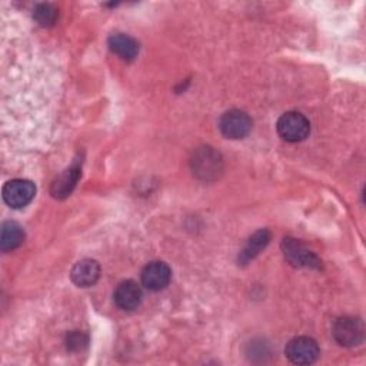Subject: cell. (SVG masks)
I'll use <instances>...</instances> for the list:
<instances>
[{
	"instance_id": "1",
	"label": "cell",
	"mask_w": 366,
	"mask_h": 366,
	"mask_svg": "<svg viewBox=\"0 0 366 366\" xmlns=\"http://www.w3.org/2000/svg\"><path fill=\"white\" fill-rule=\"evenodd\" d=\"M190 164L193 173L203 180L216 179L223 170V159L220 153L209 146L197 149L190 160Z\"/></svg>"
},
{
	"instance_id": "2",
	"label": "cell",
	"mask_w": 366,
	"mask_h": 366,
	"mask_svg": "<svg viewBox=\"0 0 366 366\" xmlns=\"http://www.w3.org/2000/svg\"><path fill=\"white\" fill-rule=\"evenodd\" d=\"M276 129L283 140L296 143L307 137L310 133V123L302 113L287 112L279 117Z\"/></svg>"
},
{
	"instance_id": "3",
	"label": "cell",
	"mask_w": 366,
	"mask_h": 366,
	"mask_svg": "<svg viewBox=\"0 0 366 366\" xmlns=\"http://www.w3.org/2000/svg\"><path fill=\"white\" fill-rule=\"evenodd\" d=\"M333 336L342 346H357L365 339L363 322L353 316H342L333 325Z\"/></svg>"
},
{
	"instance_id": "4",
	"label": "cell",
	"mask_w": 366,
	"mask_h": 366,
	"mask_svg": "<svg viewBox=\"0 0 366 366\" xmlns=\"http://www.w3.org/2000/svg\"><path fill=\"white\" fill-rule=\"evenodd\" d=\"M250 116L239 109L227 110L219 120V129L227 139H243L252 130Z\"/></svg>"
},
{
	"instance_id": "5",
	"label": "cell",
	"mask_w": 366,
	"mask_h": 366,
	"mask_svg": "<svg viewBox=\"0 0 366 366\" xmlns=\"http://www.w3.org/2000/svg\"><path fill=\"white\" fill-rule=\"evenodd\" d=\"M286 357L295 365H310L319 357V346L309 336H297L289 340L285 349Z\"/></svg>"
},
{
	"instance_id": "6",
	"label": "cell",
	"mask_w": 366,
	"mask_h": 366,
	"mask_svg": "<svg viewBox=\"0 0 366 366\" xmlns=\"http://www.w3.org/2000/svg\"><path fill=\"white\" fill-rule=\"evenodd\" d=\"M1 193L7 206L20 209L33 200L36 194V186L27 179H13L3 186Z\"/></svg>"
},
{
	"instance_id": "7",
	"label": "cell",
	"mask_w": 366,
	"mask_h": 366,
	"mask_svg": "<svg viewBox=\"0 0 366 366\" xmlns=\"http://www.w3.org/2000/svg\"><path fill=\"white\" fill-rule=\"evenodd\" d=\"M285 257L287 262L296 267H309V269H320L322 262L320 259L310 252L303 243L297 239L286 237L282 243Z\"/></svg>"
},
{
	"instance_id": "8",
	"label": "cell",
	"mask_w": 366,
	"mask_h": 366,
	"mask_svg": "<svg viewBox=\"0 0 366 366\" xmlns=\"http://www.w3.org/2000/svg\"><path fill=\"white\" fill-rule=\"evenodd\" d=\"M142 283L146 289L157 292L164 289L170 279H172V270L170 267L160 260H154L147 263L142 270Z\"/></svg>"
},
{
	"instance_id": "9",
	"label": "cell",
	"mask_w": 366,
	"mask_h": 366,
	"mask_svg": "<svg viewBox=\"0 0 366 366\" xmlns=\"http://www.w3.org/2000/svg\"><path fill=\"white\" fill-rule=\"evenodd\" d=\"M143 293L140 286L134 280H123L117 285L113 293L116 306L122 310H134L142 302Z\"/></svg>"
},
{
	"instance_id": "10",
	"label": "cell",
	"mask_w": 366,
	"mask_h": 366,
	"mask_svg": "<svg viewBox=\"0 0 366 366\" xmlns=\"http://www.w3.org/2000/svg\"><path fill=\"white\" fill-rule=\"evenodd\" d=\"M70 277L74 285L79 287H89L94 285L100 277V264L93 259H83L79 260L71 272Z\"/></svg>"
},
{
	"instance_id": "11",
	"label": "cell",
	"mask_w": 366,
	"mask_h": 366,
	"mask_svg": "<svg viewBox=\"0 0 366 366\" xmlns=\"http://www.w3.org/2000/svg\"><path fill=\"white\" fill-rule=\"evenodd\" d=\"M79 177H80V164L73 163L61 174H59L54 179V182L51 183V187H50L51 196L56 199L67 197L71 193V190L74 189Z\"/></svg>"
},
{
	"instance_id": "12",
	"label": "cell",
	"mask_w": 366,
	"mask_h": 366,
	"mask_svg": "<svg viewBox=\"0 0 366 366\" xmlns=\"http://www.w3.org/2000/svg\"><path fill=\"white\" fill-rule=\"evenodd\" d=\"M109 47L113 53H116L120 59L126 61H132L139 53V43L129 34H123V33L110 36Z\"/></svg>"
},
{
	"instance_id": "13",
	"label": "cell",
	"mask_w": 366,
	"mask_h": 366,
	"mask_svg": "<svg viewBox=\"0 0 366 366\" xmlns=\"http://www.w3.org/2000/svg\"><path fill=\"white\" fill-rule=\"evenodd\" d=\"M269 240H270V233L267 229H260L256 233H253L249 237L244 247L240 250L239 262L242 264H246L247 262L254 259L262 252V249H264L267 246Z\"/></svg>"
},
{
	"instance_id": "14",
	"label": "cell",
	"mask_w": 366,
	"mask_h": 366,
	"mask_svg": "<svg viewBox=\"0 0 366 366\" xmlns=\"http://www.w3.org/2000/svg\"><path fill=\"white\" fill-rule=\"evenodd\" d=\"M24 240L23 227L16 222H6L1 226L0 233V247L3 252H10L17 249Z\"/></svg>"
},
{
	"instance_id": "15",
	"label": "cell",
	"mask_w": 366,
	"mask_h": 366,
	"mask_svg": "<svg viewBox=\"0 0 366 366\" xmlns=\"http://www.w3.org/2000/svg\"><path fill=\"white\" fill-rule=\"evenodd\" d=\"M57 9L50 3H40L33 10V19L40 24L41 27H50L57 20Z\"/></svg>"
},
{
	"instance_id": "16",
	"label": "cell",
	"mask_w": 366,
	"mask_h": 366,
	"mask_svg": "<svg viewBox=\"0 0 366 366\" xmlns=\"http://www.w3.org/2000/svg\"><path fill=\"white\" fill-rule=\"evenodd\" d=\"M87 342H89L87 336L84 333H81V332H77V330L69 333L67 337H66V346L71 352L81 350L87 345Z\"/></svg>"
}]
</instances>
